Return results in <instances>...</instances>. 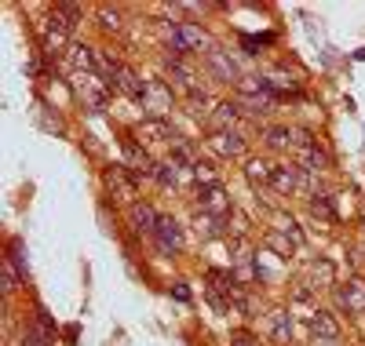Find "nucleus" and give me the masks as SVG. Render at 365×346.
<instances>
[{
    "label": "nucleus",
    "instance_id": "1a4fd4ad",
    "mask_svg": "<svg viewBox=\"0 0 365 346\" xmlns=\"http://www.w3.org/2000/svg\"><path fill=\"white\" fill-rule=\"evenodd\" d=\"M165 73H168V84L172 88H179L182 95H190V91H197L201 84H197V73H194V66L187 58H175V55H168L165 58Z\"/></svg>",
    "mask_w": 365,
    "mask_h": 346
},
{
    "label": "nucleus",
    "instance_id": "f03ea898",
    "mask_svg": "<svg viewBox=\"0 0 365 346\" xmlns=\"http://www.w3.org/2000/svg\"><path fill=\"white\" fill-rule=\"evenodd\" d=\"M73 95L84 103V110L99 113L110 103V80H103L99 73H77L73 77Z\"/></svg>",
    "mask_w": 365,
    "mask_h": 346
},
{
    "label": "nucleus",
    "instance_id": "423d86ee",
    "mask_svg": "<svg viewBox=\"0 0 365 346\" xmlns=\"http://www.w3.org/2000/svg\"><path fill=\"white\" fill-rule=\"evenodd\" d=\"M205 70L212 80H220V84H237L241 80V70H237V62L230 58V51L223 48H212L205 51Z\"/></svg>",
    "mask_w": 365,
    "mask_h": 346
},
{
    "label": "nucleus",
    "instance_id": "a211bd4d",
    "mask_svg": "<svg viewBox=\"0 0 365 346\" xmlns=\"http://www.w3.org/2000/svg\"><path fill=\"white\" fill-rule=\"evenodd\" d=\"M128 215H132V226H135V230H143V234H150V237L158 234L161 215H158V208L150 204V201H135V204L128 208Z\"/></svg>",
    "mask_w": 365,
    "mask_h": 346
},
{
    "label": "nucleus",
    "instance_id": "cd10ccee",
    "mask_svg": "<svg viewBox=\"0 0 365 346\" xmlns=\"http://www.w3.org/2000/svg\"><path fill=\"white\" fill-rule=\"evenodd\" d=\"M194 182L201 186V190H205V186H220L216 164H212V161H197V164H194Z\"/></svg>",
    "mask_w": 365,
    "mask_h": 346
},
{
    "label": "nucleus",
    "instance_id": "393cba45",
    "mask_svg": "<svg viewBox=\"0 0 365 346\" xmlns=\"http://www.w3.org/2000/svg\"><path fill=\"white\" fill-rule=\"evenodd\" d=\"M84 19V11L77 8V4H55L51 8V26H58V29H66V33H73V26Z\"/></svg>",
    "mask_w": 365,
    "mask_h": 346
},
{
    "label": "nucleus",
    "instance_id": "c756f323",
    "mask_svg": "<svg viewBox=\"0 0 365 346\" xmlns=\"http://www.w3.org/2000/svg\"><path fill=\"white\" fill-rule=\"evenodd\" d=\"M99 26L110 29V33H117L120 29V11L117 8H99Z\"/></svg>",
    "mask_w": 365,
    "mask_h": 346
},
{
    "label": "nucleus",
    "instance_id": "2eb2a0df",
    "mask_svg": "<svg viewBox=\"0 0 365 346\" xmlns=\"http://www.w3.org/2000/svg\"><path fill=\"white\" fill-rule=\"evenodd\" d=\"M299 285H307L311 292L332 288L336 285V266H332L329 259H314V263H307V281H299Z\"/></svg>",
    "mask_w": 365,
    "mask_h": 346
},
{
    "label": "nucleus",
    "instance_id": "6ab92c4d",
    "mask_svg": "<svg viewBox=\"0 0 365 346\" xmlns=\"http://www.w3.org/2000/svg\"><path fill=\"white\" fill-rule=\"evenodd\" d=\"M135 139H146V142H175L179 135L172 132V124L168 120H154V117H146L143 124H139V128H135Z\"/></svg>",
    "mask_w": 365,
    "mask_h": 346
},
{
    "label": "nucleus",
    "instance_id": "412c9836",
    "mask_svg": "<svg viewBox=\"0 0 365 346\" xmlns=\"http://www.w3.org/2000/svg\"><path fill=\"white\" fill-rule=\"evenodd\" d=\"M194 230H197V237H201V241H212V237H230L227 219L205 215V211H197V215H194Z\"/></svg>",
    "mask_w": 365,
    "mask_h": 346
},
{
    "label": "nucleus",
    "instance_id": "bb28decb",
    "mask_svg": "<svg viewBox=\"0 0 365 346\" xmlns=\"http://www.w3.org/2000/svg\"><path fill=\"white\" fill-rule=\"evenodd\" d=\"M307 208H311L314 219H322V223H336V208H332V197L329 194H314L307 201Z\"/></svg>",
    "mask_w": 365,
    "mask_h": 346
},
{
    "label": "nucleus",
    "instance_id": "c85d7f7f",
    "mask_svg": "<svg viewBox=\"0 0 365 346\" xmlns=\"http://www.w3.org/2000/svg\"><path fill=\"white\" fill-rule=\"evenodd\" d=\"M0 277H4V285H0V288H4V295H11L19 285H26V281H22V273L15 270V263H11V259H4V263H0Z\"/></svg>",
    "mask_w": 365,
    "mask_h": 346
},
{
    "label": "nucleus",
    "instance_id": "39448f33",
    "mask_svg": "<svg viewBox=\"0 0 365 346\" xmlns=\"http://www.w3.org/2000/svg\"><path fill=\"white\" fill-rule=\"evenodd\" d=\"M125 164L135 172V179H158V161L150 157V150L135 139V135H125Z\"/></svg>",
    "mask_w": 365,
    "mask_h": 346
},
{
    "label": "nucleus",
    "instance_id": "f257e3e1",
    "mask_svg": "<svg viewBox=\"0 0 365 346\" xmlns=\"http://www.w3.org/2000/svg\"><path fill=\"white\" fill-rule=\"evenodd\" d=\"M168 48H172L175 58H187L201 48L212 51V37L201 22H175V26H168Z\"/></svg>",
    "mask_w": 365,
    "mask_h": 346
},
{
    "label": "nucleus",
    "instance_id": "473e14b6",
    "mask_svg": "<svg viewBox=\"0 0 365 346\" xmlns=\"http://www.w3.org/2000/svg\"><path fill=\"white\" fill-rule=\"evenodd\" d=\"M278 230H282V234H285V237H289V241H292L296 248L303 244V234H299V226H296V219H289V215H285V219H282V226H278Z\"/></svg>",
    "mask_w": 365,
    "mask_h": 346
},
{
    "label": "nucleus",
    "instance_id": "2f4dec72",
    "mask_svg": "<svg viewBox=\"0 0 365 346\" xmlns=\"http://www.w3.org/2000/svg\"><path fill=\"white\" fill-rule=\"evenodd\" d=\"M187 106H190V113H205V117H208V110H205V106H208V95H205L201 88L187 95Z\"/></svg>",
    "mask_w": 365,
    "mask_h": 346
},
{
    "label": "nucleus",
    "instance_id": "a878e982",
    "mask_svg": "<svg viewBox=\"0 0 365 346\" xmlns=\"http://www.w3.org/2000/svg\"><path fill=\"white\" fill-rule=\"evenodd\" d=\"M263 248H267V251H274L278 259H292V251H296V244H292V241H289L278 226L263 234Z\"/></svg>",
    "mask_w": 365,
    "mask_h": 346
},
{
    "label": "nucleus",
    "instance_id": "f704fd0d",
    "mask_svg": "<svg viewBox=\"0 0 365 346\" xmlns=\"http://www.w3.org/2000/svg\"><path fill=\"white\" fill-rule=\"evenodd\" d=\"M22 346H29V342H22Z\"/></svg>",
    "mask_w": 365,
    "mask_h": 346
},
{
    "label": "nucleus",
    "instance_id": "dca6fc26",
    "mask_svg": "<svg viewBox=\"0 0 365 346\" xmlns=\"http://www.w3.org/2000/svg\"><path fill=\"white\" fill-rule=\"evenodd\" d=\"M187 179H194V168H187V164H179V161H165V164H158V186L161 190H179Z\"/></svg>",
    "mask_w": 365,
    "mask_h": 346
},
{
    "label": "nucleus",
    "instance_id": "7ed1b4c3",
    "mask_svg": "<svg viewBox=\"0 0 365 346\" xmlns=\"http://www.w3.org/2000/svg\"><path fill=\"white\" fill-rule=\"evenodd\" d=\"M103 182H106V190L117 197V201H125L128 208L135 204V197H139V179H135V172L120 161V164H110L106 172H103Z\"/></svg>",
    "mask_w": 365,
    "mask_h": 346
},
{
    "label": "nucleus",
    "instance_id": "72a5a7b5",
    "mask_svg": "<svg viewBox=\"0 0 365 346\" xmlns=\"http://www.w3.org/2000/svg\"><path fill=\"white\" fill-rule=\"evenodd\" d=\"M314 346H340V339H314Z\"/></svg>",
    "mask_w": 365,
    "mask_h": 346
},
{
    "label": "nucleus",
    "instance_id": "4468645a",
    "mask_svg": "<svg viewBox=\"0 0 365 346\" xmlns=\"http://www.w3.org/2000/svg\"><path fill=\"white\" fill-rule=\"evenodd\" d=\"M158 248L165 251V256H179L182 251V226L175 223V219L161 215V223H158V234H154Z\"/></svg>",
    "mask_w": 365,
    "mask_h": 346
},
{
    "label": "nucleus",
    "instance_id": "4be33fe9",
    "mask_svg": "<svg viewBox=\"0 0 365 346\" xmlns=\"http://www.w3.org/2000/svg\"><path fill=\"white\" fill-rule=\"evenodd\" d=\"M245 179L252 186H270L274 182V164L267 161V157H249L245 161Z\"/></svg>",
    "mask_w": 365,
    "mask_h": 346
},
{
    "label": "nucleus",
    "instance_id": "7c9ffc66",
    "mask_svg": "<svg viewBox=\"0 0 365 346\" xmlns=\"http://www.w3.org/2000/svg\"><path fill=\"white\" fill-rule=\"evenodd\" d=\"M230 346H263V342H259V335L237 328V332H230Z\"/></svg>",
    "mask_w": 365,
    "mask_h": 346
},
{
    "label": "nucleus",
    "instance_id": "5701e85b",
    "mask_svg": "<svg viewBox=\"0 0 365 346\" xmlns=\"http://www.w3.org/2000/svg\"><path fill=\"white\" fill-rule=\"evenodd\" d=\"M270 339L282 342V346L292 342V313L289 310H274L270 313Z\"/></svg>",
    "mask_w": 365,
    "mask_h": 346
},
{
    "label": "nucleus",
    "instance_id": "9d476101",
    "mask_svg": "<svg viewBox=\"0 0 365 346\" xmlns=\"http://www.w3.org/2000/svg\"><path fill=\"white\" fill-rule=\"evenodd\" d=\"M336 306L347 313V318H361L365 313V281L361 277H351L347 285L336 288Z\"/></svg>",
    "mask_w": 365,
    "mask_h": 346
},
{
    "label": "nucleus",
    "instance_id": "20e7f679",
    "mask_svg": "<svg viewBox=\"0 0 365 346\" xmlns=\"http://www.w3.org/2000/svg\"><path fill=\"white\" fill-rule=\"evenodd\" d=\"M172 103H175V95H172V84L168 80H146V95H143V110L154 117V120H165L168 113H172Z\"/></svg>",
    "mask_w": 365,
    "mask_h": 346
},
{
    "label": "nucleus",
    "instance_id": "9b49d317",
    "mask_svg": "<svg viewBox=\"0 0 365 346\" xmlns=\"http://www.w3.org/2000/svg\"><path fill=\"white\" fill-rule=\"evenodd\" d=\"M303 179H307V172H303L296 161H282V164H274V190L278 194H296V190H303Z\"/></svg>",
    "mask_w": 365,
    "mask_h": 346
},
{
    "label": "nucleus",
    "instance_id": "b1692460",
    "mask_svg": "<svg viewBox=\"0 0 365 346\" xmlns=\"http://www.w3.org/2000/svg\"><path fill=\"white\" fill-rule=\"evenodd\" d=\"M311 332H314V339H340L336 318H332V313H325V310H314V313H311Z\"/></svg>",
    "mask_w": 365,
    "mask_h": 346
},
{
    "label": "nucleus",
    "instance_id": "ddd939ff",
    "mask_svg": "<svg viewBox=\"0 0 365 346\" xmlns=\"http://www.w3.org/2000/svg\"><path fill=\"white\" fill-rule=\"evenodd\" d=\"M113 91L128 95L132 103H143V95H146V80L128 66V62H120V66H117V77H113Z\"/></svg>",
    "mask_w": 365,
    "mask_h": 346
},
{
    "label": "nucleus",
    "instance_id": "f8f14e48",
    "mask_svg": "<svg viewBox=\"0 0 365 346\" xmlns=\"http://www.w3.org/2000/svg\"><path fill=\"white\" fill-rule=\"evenodd\" d=\"M205 124H208V132H237V124H241L237 103H234V99H230V103H216V106L208 110Z\"/></svg>",
    "mask_w": 365,
    "mask_h": 346
},
{
    "label": "nucleus",
    "instance_id": "6e6552de",
    "mask_svg": "<svg viewBox=\"0 0 365 346\" xmlns=\"http://www.w3.org/2000/svg\"><path fill=\"white\" fill-rule=\"evenodd\" d=\"M208 150L223 157V161H237V157L249 153V142L241 139V132H212L208 135Z\"/></svg>",
    "mask_w": 365,
    "mask_h": 346
},
{
    "label": "nucleus",
    "instance_id": "0eeeda50",
    "mask_svg": "<svg viewBox=\"0 0 365 346\" xmlns=\"http://www.w3.org/2000/svg\"><path fill=\"white\" fill-rule=\"evenodd\" d=\"M197 211L216 215V219H230L234 201H230V194L223 190V186H205V190H197Z\"/></svg>",
    "mask_w": 365,
    "mask_h": 346
},
{
    "label": "nucleus",
    "instance_id": "aec40b11",
    "mask_svg": "<svg viewBox=\"0 0 365 346\" xmlns=\"http://www.w3.org/2000/svg\"><path fill=\"white\" fill-rule=\"evenodd\" d=\"M263 146L274 153H289L296 146V132L285 128V124H270V128H263Z\"/></svg>",
    "mask_w": 365,
    "mask_h": 346
},
{
    "label": "nucleus",
    "instance_id": "f3484780",
    "mask_svg": "<svg viewBox=\"0 0 365 346\" xmlns=\"http://www.w3.org/2000/svg\"><path fill=\"white\" fill-rule=\"evenodd\" d=\"M234 103H237V110H241V113L267 117V113H274V106H278L282 99L274 95V91H263V95H234Z\"/></svg>",
    "mask_w": 365,
    "mask_h": 346
}]
</instances>
